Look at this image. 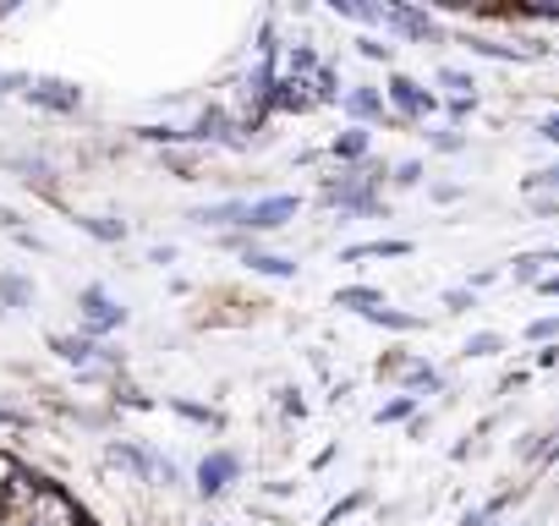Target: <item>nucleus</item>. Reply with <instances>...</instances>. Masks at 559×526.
Wrapping results in <instances>:
<instances>
[{
    "label": "nucleus",
    "instance_id": "f8f14e48",
    "mask_svg": "<svg viewBox=\"0 0 559 526\" xmlns=\"http://www.w3.org/2000/svg\"><path fill=\"white\" fill-rule=\"evenodd\" d=\"M319 99H313V88L302 83V77H280L274 83V94H269V110H280V116H302V110H313Z\"/></svg>",
    "mask_w": 559,
    "mask_h": 526
},
{
    "label": "nucleus",
    "instance_id": "9d476101",
    "mask_svg": "<svg viewBox=\"0 0 559 526\" xmlns=\"http://www.w3.org/2000/svg\"><path fill=\"white\" fill-rule=\"evenodd\" d=\"M192 219L203 230H247V198H219V203H203L192 208Z\"/></svg>",
    "mask_w": 559,
    "mask_h": 526
},
{
    "label": "nucleus",
    "instance_id": "dca6fc26",
    "mask_svg": "<svg viewBox=\"0 0 559 526\" xmlns=\"http://www.w3.org/2000/svg\"><path fill=\"white\" fill-rule=\"evenodd\" d=\"M395 384H401V395H417V401L444 390L439 368H428V362H417V357H406V368H401V379H395Z\"/></svg>",
    "mask_w": 559,
    "mask_h": 526
},
{
    "label": "nucleus",
    "instance_id": "6ab92c4d",
    "mask_svg": "<svg viewBox=\"0 0 559 526\" xmlns=\"http://www.w3.org/2000/svg\"><path fill=\"white\" fill-rule=\"evenodd\" d=\"M521 499V488H510V493H493V499H483V504H472L466 515H461V526H499V515L510 510Z\"/></svg>",
    "mask_w": 559,
    "mask_h": 526
},
{
    "label": "nucleus",
    "instance_id": "cd10ccee",
    "mask_svg": "<svg viewBox=\"0 0 559 526\" xmlns=\"http://www.w3.org/2000/svg\"><path fill=\"white\" fill-rule=\"evenodd\" d=\"M368 499H373V493H368V488H352V493H346V499H335V504H330V510H324V526H341V521H346V515H357V510H368Z\"/></svg>",
    "mask_w": 559,
    "mask_h": 526
},
{
    "label": "nucleus",
    "instance_id": "4c0bfd02",
    "mask_svg": "<svg viewBox=\"0 0 559 526\" xmlns=\"http://www.w3.org/2000/svg\"><path fill=\"white\" fill-rule=\"evenodd\" d=\"M138 138H143V143H165V148H170V143H187L181 127H138Z\"/></svg>",
    "mask_w": 559,
    "mask_h": 526
},
{
    "label": "nucleus",
    "instance_id": "de8ad7c7",
    "mask_svg": "<svg viewBox=\"0 0 559 526\" xmlns=\"http://www.w3.org/2000/svg\"><path fill=\"white\" fill-rule=\"evenodd\" d=\"M537 138H543V143H559V110L537 121Z\"/></svg>",
    "mask_w": 559,
    "mask_h": 526
},
{
    "label": "nucleus",
    "instance_id": "b1692460",
    "mask_svg": "<svg viewBox=\"0 0 559 526\" xmlns=\"http://www.w3.org/2000/svg\"><path fill=\"white\" fill-rule=\"evenodd\" d=\"M335 12L346 23H357V28H390V12L384 7H368V0H362V7H357V0H335Z\"/></svg>",
    "mask_w": 559,
    "mask_h": 526
},
{
    "label": "nucleus",
    "instance_id": "0eeeda50",
    "mask_svg": "<svg viewBox=\"0 0 559 526\" xmlns=\"http://www.w3.org/2000/svg\"><path fill=\"white\" fill-rule=\"evenodd\" d=\"M236 477H241V455H236V450H209V455L198 461V471H192V482H198L203 499H219Z\"/></svg>",
    "mask_w": 559,
    "mask_h": 526
},
{
    "label": "nucleus",
    "instance_id": "ea45409f",
    "mask_svg": "<svg viewBox=\"0 0 559 526\" xmlns=\"http://www.w3.org/2000/svg\"><path fill=\"white\" fill-rule=\"evenodd\" d=\"M532 214L537 219H559V192H532Z\"/></svg>",
    "mask_w": 559,
    "mask_h": 526
},
{
    "label": "nucleus",
    "instance_id": "9b49d317",
    "mask_svg": "<svg viewBox=\"0 0 559 526\" xmlns=\"http://www.w3.org/2000/svg\"><path fill=\"white\" fill-rule=\"evenodd\" d=\"M461 45H466L472 56H483V61H499V67H526V61H532L526 50H515L510 39H493V34H461Z\"/></svg>",
    "mask_w": 559,
    "mask_h": 526
},
{
    "label": "nucleus",
    "instance_id": "f704fd0d",
    "mask_svg": "<svg viewBox=\"0 0 559 526\" xmlns=\"http://www.w3.org/2000/svg\"><path fill=\"white\" fill-rule=\"evenodd\" d=\"M439 308H444L450 319H461V313H472V308H477V297H472L466 286H455V291H444V297H439Z\"/></svg>",
    "mask_w": 559,
    "mask_h": 526
},
{
    "label": "nucleus",
    "instance_id": "72a5a7b5",
    "mask_svg": "<svg viewBox=\"0 0 559 526\" xmlns=\"http://www.w3.org/2000/svg\"><path fill=\"white\" fill-rule=\"evenodd\" d=\"M428 143H433V154H466V132H461V127H444V132H433Z\"/></svg>",
    "mask_w": 559,
    "mask_h": 526
},
{
    "label": "nucleus",
    "instance_id": "c756f323",
    "mask_svg": "<svg viewBox=\"0 0 559 526\" xmlns=\"http://www.w3.org/2000/svg\"><path fill=\"white\" fill-rule=\"evenodd\" d=\"M170 411L187 417V422H198V428H219V422H225L214 406H198V401H170Z\"/></svg>",
    "mask_w": 559,
    "mask_h": 526
},
{
    "label": "nucleus",
    "instance_id": "7c9ffc66",
    "mask_svg": "<svg viewBox=\"0 0 559 526\" xmlns=\"http://www.w3.org/2000/svg\"><path fill=\"white\" fill-rule=\"evenodd\" d=\"M423 176H428V165H423V159H401V165H390V181H395L401 192L423 187Z\"/></svg>",
    "mask_w": 559,
    "mask_h": 526
},
{
    "label": "nucleus",
    "instance_id": "58836bf2",
    "mask_svg": "<svg viewBox=\"0 0 559 526\" xmlns=\"http://www.w3.org/2000/svg\"><path fill=\"white\" fill-rule=\"evenodd\" d=\"M439 110L450 116V127H461V121H466V116L477 110V99H439Z\"/></svg>",
    "mask_w": 559,
    "mask_h": 526
},
{
    "label": "nucleus",
    "instance_id": "49530a36",
    "mask_svg": "<svg viewBox=\"0 0 559 526\" xmlns=\"http://www.w3.org/2000/svg\"><path fill=\"white\" fill-rule=\"evenodd\" d=\"M493 280H499V270H477V275H472V280H466V291H472V297H477V291H488V286H493Z\"/></svg>",
    "mask_w": 559,
    "mask_h": 526
},
{
    "label": "nucleus",
    "instance_id": "a211bd4d",
    "mask_svg": "<svg viewBox=\"0 0 559 526\" xmlns=\"http://www.w3.org/2000/svg\"><path fill=\"white\" fill-rule=\"evenodd\" d=\"M548 263H559V247H537V252H521V258L510 263V280H515V286H537V280L548 275Z\"/></svg>",
    "mask_w": 559,
    "mask_h": 526
},
{
    "label": "nucleus",
    "instance_id": "09e8293b",
    "mask_svg": "<svg viewBox=\"0 0 559 526\" xmlns=\"http://www.w3.org/2000/svg\"><path fill=\"white\" fill-rule=\"evenodd\" d=\"M537 297H548V302H559V270H554V275H543V280H537Z\"/></svg>",
    "mask_w": 559,
    "mask_h": 526
},
{
    "label": "nucleus",
    "instance_id": "a18cd8bd",
    "mask_svg": "<svg viewBox=\"0 0 559 526\" xmlns=\"http://www.w3.org/2000/svg\"><path fill=\"white\" fill-rule=\"evenodd\" d=\"M17 471H23V466H17V461H12L7 450H0V493H7V488H12V477H17Z\"/></svg>",
    "mask_w": 559,
    "mask_h": 526
},
{
    "label": "nucleus",
    "instance_id": "aec40b11",
    "mask_svg": "<svg viewBox=\"0 0 559 526\" xmlns=\"http://www.w3.org/2000/svg\"><path fill=\"white\" fill-rule=\"evenodd\" d=\"M433 83L444 88L439 99H477V83H472V72H466V67H450V61H444V67L433 72Z\"/></svg>",
    "mask_w": 559,
    "mask_h": 526
},
{
    "label": "nucleus",
    "instance_id": "423d86ee",
    "mask_svg": "<svg viewBox=\"0 0 559 526\" xmlns=\"http://www.w3.org/2000/svg\"><path fill=\"white\" fill-rule=\"evenodd\" d=\"M341 110L352 116V127H395V116H390V105H384V88H373V83H357V88H346L341 94Z\"/></svg>",
    "mask_w": 559,
    "mask_h": 526
},
{
    "label": "nucleus",
    "instance_id": "79ce46f5",
    "mask_svg": "<svg viewBox=\"0 0 559 526\" xmlns=\"http://www.w3.org/2000/svg\"><path fill=\"white\" fill-rule=\"evenodd\" d=\"M165 165H170L181 181H192V154H176V148H170V154H165Z\"/></svg>",
    "mask_w": 559,
    "mask_h": 526
},
{
    "label": "nucleus",
    "instance_id": "a19ab883",
    "mask_svg": "<svg viewBox=\"0 0 559 526\" xmlns=\"http://www.w3.org/2000/svg\"><path fill=\"white\" fill-rule=\"evenodd\" d=\"M280 411H286V417H308V401H302V390H280Z\"/></svg>",
    "mask_w": 559,
    "mask_h": 526
},
{
    "label": "nucleus",
    "instance_id": "8fccbe9b",
    "mask_svg": "<svg viewBox=\"0 0 559 526\" xmlns=\"http://www.w3.org/2000/svg\"><path fill=\"white\" fill-rule=\"evenodd\" d=\"M0 313H7V308H0Z\"/></svg>",
    "mask_w": 559,
    "mask_h": 526
},
{
    "label": "nucleus",
    "instance_id": "e433bc0d",
    "mask_svg": "<svg viewBox=\"0 0 559 526\" xmlns=\"http://www.w3.org/2000/svg\"><path fill=\"white\" fill-rule=\"evenodd\" d=\"M34 297V286L28 280H17V275H7V280H0V302H12V308H23Z\"/></svg>",
    "mask_w": 559,
    "mask_h": 526
},
{
    "label": "nucleus",
    "instance_id": "6e6552de",
    "mask_svg": "<svg viewBox=\"0 0 559 526\" xmlns=\"http://www.w3.org/2000/svg\"><path fill=\"white\" fill-rule=\"evenodd\" d=\"M105 461H110L116 471H127V477H138V482H154V477H159V461H165V455H154L148 444H132V439H116V444L105 450Z\"/></svg>",
    "mask_w": 559,
    "mask_h": 526
},
{
    "label": "nucleus",
    "instance_id": "f3484780",
    "mask_svg": "<svg viewBox=\"0 0 559 526\" xmlns=\"http://www.w3.org/2000/svg\"><path fill=\"white\" fill-rule=\"evenodd\" d=\"M241 263H247L252 275H263V280H297V258H286V252H263V247H252Z\"/></svg>",
    "mask_w": 559,
    "mask_h": 526
},
{
    "label": "nucleus",
    "instance_id": "20e7f679",
    "mask_svg": "<svg viewBox=\"0 0 559 526\" xmlns=\"http://www.w3.org/2000/svg\"><path fill=\"white\" fill-rule=\"evenodd\" d=\"M384 12H390V28L384 34H395L406 45H439L444 39V23L428 7H384Z\"/></svg>",
    "mask_w": 559,
    "mask_h": 526
},
{
    "label": "nucleus",
    "instance_id": "ddd939ff",
    "mask_svg": "<svg viewBox=\"0 0 559 526\" xmlns=\"http://www.w3.org/2000/svg\"><path fill=\"white\" fill-rule=\"evenodd\" d=\"M50 351H56L61 362H72V368H94V362L105 357V346L88 340V335H50Z\"/></svg>",
    "mask_w": 559,
    "mask_h": 526
},
{
    "label": "nucleus",
    "instance_id": "412c9836",
    "mask_svg": "<svg viewBox=\"0 0 559 526\" xmlns=\"http://www.w3.org/2000/svg\"><path fill=\"white\" fill-rule=\"evenodd\" d=\"M335 308H346V313H373V308H384V291L379 286H341L335 291Z\"/></svg>",
    "mask_w": 559,
    "mask_h": 526
},
{
    "label": "nucleus",
    "instance_id": "2eb2a0df",
    "mask_svg": "<svg viewBox=\"0 0 559 526\" xmlns=\"http://www.w3.org/2000/svg\"><path fill=\"white\" fill-rule=\"evenodd\" d=\"M362 258H412V241L379 236V241H352V247H341V263H362Z\"/></svg>",
    "mask_w": 559,
    "mask_h": 526
},
{
    "label": "nucleus",
    "instance_id": "bb28decb",
    "mask_svg": "<svg viewBox=\"0 0 559 526\" xmlns=\"http://www.w3.org/2000/svg\"><path fill=\"white\" fill-rule=\"evenodd\" d=\"M526 346H559V313H537L526 330H521Z\"/></svg>",
    "mask_w": 559,
    "mask_h": 526
},
{
    "label": "nucleus",
    "instance_id": "c85d7f7f",
    "mask_svg": "<svg viewBox=\"0 0 559 526\" xmlns=\"http://www.w3.org/2000/svg\"><path fill=\"white\" fill-rule=\"evenodd\" d=\"M499 351H504V335H499V330H477V335L461 346V357H472V362H477V357H499Z\"/></svg>",
    "mask_w": 559,
    "mask_h": 526
},
{
    "label": "nucleus",
    "instance_id": "c03bdc74",
    "mask_svg": "<svg viewBox=\"0 0 559 526\" xmlns=\"http://www.w3.org/2000/svg\"><path fill=\"white\" fill-rule=\"evenodd\" d=\"M532 368H543V373L559 368V346H537V351H532Z\"/></svg>",
    "mask_w": 559,
    "mask_h": 526
},
{
    "label": "nucleus",
    "instance_id": "f03ea898",
    "mask_svg": "<svg viewBox=\"0 0 559 526\" xmlns=\"http://www.w3.org/2000/svg\"><path fill=\"white\" fill-rule=\"evenodd\" d=\"M12 526H88V521H83V510H78V499H72L67 488L45 482V488L34 493V504H28Z\"/></svg>",
    "mask_w": 559,
    "mask_h": 526
},
{
    "label": "nucleus",
    "instance_id": "c9c22d12",
    "mask_svg": "<svg viewBox=\"0 0 559 526\" xmlns=\"http://www.w3.org/2000/svg\"><path fill=\"white\" fill-rule=\"evenodd\" d=\"M521 187H526V198H532V192H559V165H543V170H532Z\"/></svg>",
    "mask_w": 559,
    "mask_h": 526
},
{
    "label": "nucleus",
    "instance_id": "5701e85b",
    "mask_svg": "<svg viewBox=\"0 0 559 526\" xmlns=\"http://www.w3.org/2000/svg\"><path fill=\"white\" fill-rule=\"evenodd\" d=\"M417 411H423V401H417V395H401V390H395V395H390V401H384V406L373 411V422H379V428H395V422H412Z\"/></svg>",
    "mask_w": 559,
    "mask_h": 526
},
{
    "label": "nucleus",
    "instance_id": "37998d69",
    "mask_svg": "<svg viewBox=\"0 0 559 526\" xmlns=\"http://www.w3.org/2000/svg\"><path fill=\"white\" fill-rule=\"evenodd\" d=\"M433 192V203H461L466 198V187H450V181H439V187H428Z\"/></svg>",
    "mask_w": 559,
    "mask_h": 526
},
{
    "label": "nucleus",
    "instance_id": "2f4dec72",
    "mask_svg": "<svg viewBox=\"0 0 559 526\" xmlns=\"http://www.w3.org/2000/svg\"><path fill=\"white\" fill-rule=\"evenodd\" d=\"M88 236H99V241H127V225L121 219H110V214H94V219H78Z\"/></svg>",
    "mask_w": 559,
    "mask_h": 526
},
{
    "label": "nucleus",
    "instance_id": "1a4fd4ad",
    "mask_svg": "<svg viewBox=\"0 0 559 526\" xmlns=\"http://www.w3.org/2000/svg\"><path fill=\"white\" fill-rule=\"evenodd\" d=\"M28 99H34L39 110L72 116V110L83 105V88H78V83H61V77H39V83H28Z\"/></svg>",
    "mask_w": 559,
    "mask_h": 526
},
{
    "label": "nucleus",
    "instance_id": "4be33fe9",
    "mask_svg": "<svg viewBox=\"0 0 559 526\" xmlns=\"http://www.w3.org/2000/svg\"><path fill=\"white\" fill-rule=\"evenodd\" d=\"M368 324H379V330H390V335H417V330H428V319H417V313H401V308H373L368 313Z\"/></svg>",
    "mask_w": 559,
    "mask_h": 526
},
{
    "label": "nucleus",
    "instance_id": "473e14b6",
    "mask_svg": "<svg viewBox=\"0 0 559 526\" xmlns=\"http://www.w3.org/2000/svg\"><path fill=\"white\" fill-rule=\"evenodd\" d=\"M357 56H362V61H379V67H390V61H395V56H390V45H384L379 34H357Z\"/></svg>",
    "mask_w": 559,
    "mask_h": 526
},
{
    "label": "nucleus",
    "instance_id": "f257e3e1",
    "mask_svg": "<svg viewBox=\"0 0 559 526\" xmlns=\"http://www.w3.org/2000/svg\"><path fill=\"white\" fill-rule=\"evenodd\" d=\"M384 105H390V116L406 121V127H423L428 116H439V94L423 88L412 72H390V77H384Z\"/></svg>",
    "mask_w": 559,
    "mask_h": 526
},
{
    "label": "nucleus",
    "instance_id": "39448f33",
    "mask_svg": "<svg viewBox=\"0 0 559 526\" xmlns=\"http://www.w3.org/2000/svg\"><path fill=\"white\" fill-rule=\"evenodd\" d=\"M78 308H83V330H88V340H99V335H110V330L127 324V308H121L105 286H83Z\"/></svg>",
    "mask_w": 559,
    "mask_h": 526
},
{
    "label": "nucleus",
    "instance_id": "4468645a",
    "mask_svg": "<svg viewBox=\"0 0 559 526\" xmlns=\"http://www.w3.org/2000/svg\"><path fill=\"white\" fill-rule=\"evenodd\" d=\"M330 154H335L341 165H362V159H373V132H368V127H346V132H335Z\"/></svg>",
    "mask_w": 559,
    "mask_h": 526
},
{
    "label": "nucleus",
    "instance_id": "3c124183",
    "mask_svg": "<svg viewBox=\"0 0 559 526\" xmlns=\"http://www.w3.org/2000/svg\"><path fill=\"white\" fill-rule=\"evenodd\" d=\"M554 313H559V308H554Z\"/></svg>",
    "mask_w": 559,
    "mask_h": 526
},
{
    "label": "nucleus",
    "instance_id": "393cba45",
    "mask_svg": "<svg viewBox=\"0 0 559 526\" xmlns=\"http://www.w3.org/2000/svg\"><path fill=\"white\" fill-rule=\"evenodd\" d=\"M319 67H324V56H319L313 45H292V50H286V77H302V83H308Z\"/></svg>",
    "mask_w": 559,
    "mask_h": 526
},
{
    "label": "nucleus",
    "instance_id": "a878e982",
    "mask_svg": "<svg viewBox=\"0 0 559 526\" xmlns=\"http://www.w3.org/2000/svg\"><path fill=\"white\" fill-rule=\"evenodd\" d=\"M308 88H313V99H319V105H341V94H346V88H341V72H335L330 61L308 77Z\"/></svg>",
    "mask_w": 559,
    "mask_h": 526
},
{
    "label": "nucleus",
    "instance_id": "7ed1b4c3",
    "mask_svg": "<svg viewBox=\"0 0 559 526\" xmlns=\"http://www.w3.org/2000/svg\"><path fill=\"white\" fill-rule=\"evenodd\" d=\"M297 214H302V198H297V192H269V198H252V203H247V236L286 230Z\"/></svg>",
    "mask_w": 559,
    "mask_h": 526
}]
</instances>
